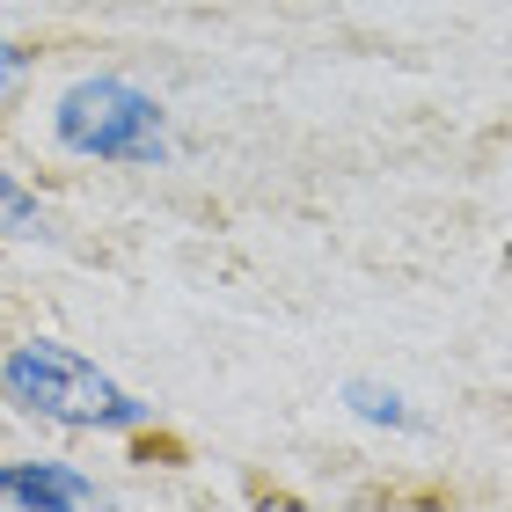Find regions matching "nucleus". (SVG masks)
Masks as SVG:
<instances>
[{"label":"nucleus","mask_w":512,"mask_h":512,"mask_svg":"<svg viewBox=\"0 0 512 512\" xmlns=\"http://www.w3.org/2000/svg\"><path fill=\"white\" fill-rule=\"evenodd\" d=\"M0 395L22 417H44L59 432H147L154 403H139L132 388H118L96 359H81L59 337H30L0 359Z\"/></svg>","instance_id":"1"},{"label":"nucleus","mask_w":512,"mask_h":512,"mask_svg":"<svg viewBox=\"0 0 512 512\" xmlns=\"http://www.w3.org/2000/svg\"><path fill=\"white\" fill-rule=\"evenodd\" d=\"M52 139L74 161H118V169H161L169 161V110L125 74H81L52 103Z\"/></svg>","instance_id":"2"},{"label":"nucleus","mask_w":512,"mask_h":512,"mask_svg":"<svg viewBox=\"0 0 512 512\" xmlns=\"http://www.w3.org/2000/svg\"><path fill=\"white\" fill-rule=\"evenodd\" d=\"M0 498L30 512H81L96 505V483L66 469V461H0Z\"/></svg>","instance_id":"3"},{"label":"nucleus","mask_w":512,"mask_h":512,"mask_svg":"<svg viewBox=\"0 0 512 512\" xmlns=\"http://www.w3.org/2000/svg\"><path fill=\"white\" fill-rule=\"evenodd\" d=\"M337 403L359 417V425H374V432H425V417H417V403L395 381H374V374H352L337 388Z\"/></svg>","instance_id":"4"},{"label":"nucleus","mask_w":512,"mask_h":512,"mask_svg":"<svg viewBox=\"0 0 512 512\" xmlns=\"http://www.w3.org/2000/svg\"><path fill=\"white\" fill-rule=\"evenodd\" d=\"M0 235H15V242H44V235H52V220H44L37 191H22L8 169H0Z\"/></svg>","instance_id":"5"},{"label":"nucleus","mask_w":512,"mask_h":512,"mask_svg":"<svg viewBox=\"0 0 512 512\" xmlns=\"http://www.w3.org/2000/svg\"><path fill=\"white\" fill-rule=\"evenodd\" d=\"M22 74H30V52H22V44H0V88H15Z\"/></svg>","instance_id":"6"}]
</instances>
